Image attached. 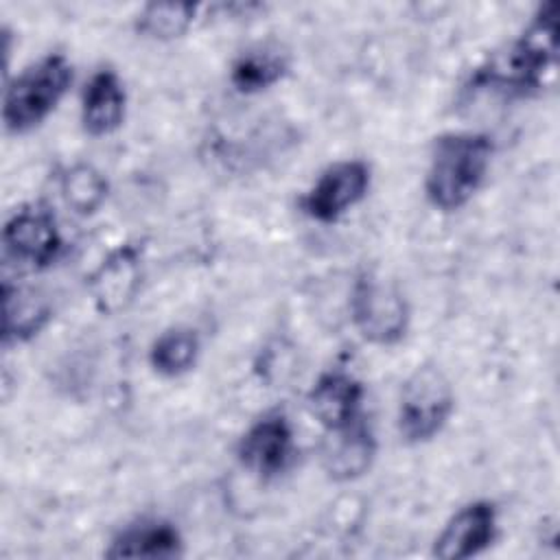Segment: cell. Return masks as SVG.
Instances as JSON below:
<instances>
[{
  "mask_svg": "<svg viewBox=\"0 0 560 560\" xmlns=\"http://www.w3.org/2000/svg\"><path fill=\"white\" fill-rule=\"evenodd\" d=\"M494 155V140L483 131H446L429 151L424 197L440 212L464 208L483 186Z\"/></svg>",
  "mask_w": 560,
  "mask_h": 560,
  "instance_id": "obj_1",
  "label": "cell"
},
{
  "mask_svg": "<svg viewBox=\"0 0 560 560\" xmlns=\"http://www.w3.org/2000/svg\"><path fill=\"white\" fill-rule=\"evenodd\" d=\"M556 2H545L518 37L472 77L475 85L527 96L547 85L558 59V13Z\"/></svg>",
  "mask_w": 560,
  "mask_h": 560,
  "instance_id": "obj_2",
  "label": "cell"
},
{
  "mask_svg": "<svg viewBox=\"0 0 560 560\" xmlns=\"http://www.w3.org/2000/svg\"><path fill=\"white\" fill-rule=\"evenodd\" d=\"M74 68L63 52H46L22 68L4 88L2 122L9 133H26L42 125L72 85Z\"/></svg>",
  "mask_w": 560,
  "mask_h": 560,
  "instance_id": "obj_3",
  "label": "cell"
},
{
  "mask_svg": "<svg viewBox=\"0 0 560 560\" xmlns=\"http://www.w3.org/2000/svg\"><path fill=\"white\" fill-rule=\"evenodd\" d=\"M348 311L354 330L368 343L381 348L400 343L411 322V308L398 282L374 269H361L354 276Z\"/></svg>",
  "mask_w": 560,
  "mask_h": 560,
  "instance_id": "obj_4",
  "label": "cell"
},
{
  "mask_svg": "<svg viewBox=\"0 0 560 560\" xmlns=\"http://www.w3.org/2000/svg\"><path fill=\"white\" fill-rule=\"evenodd\" d=\"M455 411V389L435 363L418 365L400 385L396 429L405 444H427L448 424Z\"/></svg>",
  "mask_w": 560,
  "mask_h": 560,
  "instance_id": "obj_5",
  "label": "cell"
},
{
  "mask_svg": "<svg viewBox=\"0 0 560 560\" xmlns=\"http://www.w3.org/2000/svg\"><path fill=\"white\" fill-rule=\"evenodd\" d=\"M295 431L282 409L258 416L238 438L236 462L256 479L271 481L287 472L295 459Z\"/></svg>",
  "mask_w": 560,
  "mask_h": 560,
  "instance_id": "obj_6",
  "label": "cell"
},
{
  "mask_svg": "<svg viewBox=\"0 0 560 560\" xmlns=\"http://www.w3.org/2000/svg\"><path fill=\"white\" fill-rule=\"evenodd\" d=\"M372 184V168L365 160H339L328 164L300 197L304 217L317 223H337L348 210L361 203Z\"/></svg>",
  "mask_w": 560,
  "mask_h": 560,
  "instance_id": "obj_7",
  "label": "cell"
},
{
  "mask_svg": "<svg viewBox=\"0 0 560 560\" xmlns=\"http://www.w3.org/2000/svg\"><path fill=\"white\" fill-rule=\"evenodd\" d=\"M4 254L31 269L50 267L66 247L52 210L44 203L18 208L2 228Z\"/></svg>",
  "mask_w": 560,
  "mask_h": 560,
  "instance_id": "obj_8",
  "label": "cell"
},
{
  "mask_svg": "<svg viewBox=\"0 0 560 560\" xmlns=\"http://www.w3.org/2000/svg\"><path fill=\"white\" fill-rule=\"evenodd\" d=\"M499 534V510L490 499H475L462 505L444 523L433 540L431 556L438 560H466L483 553Z\"/></svg>",
  "mask_w": 560,
  "mask_h": 560,
  "instance_id": "obj_9",
  "label": "cell"
},
{
  "mask_svg": "<svg viewBox=\"0 0 560 560\" xmlns=\"http://www.w3.org/2000/svg\"><path fill=\"white\" fill-rule=\"evenodd\" d=\"M96 311L114 315L133 302L142 282V249L136 243H120L85 278Z\"/></svg>",
  "mask_w": 560,
  "mask_h": 560,
  "instance_id": "obj_10",
  "label": "cell"
},
{
  "mask_svg": "<svg viewBox=\"0 0 560 560\" xmlns=\"http://www.w3.org/2000/svg\"><path fill=\"white\" fill-rule=\"evenodd\" d=\"M365 385L350 370L335 365L324 370L306 392L308 413L326 429H339L361 418Z\"/></svg>",
  "mask_w": 560,
  "mask_h": 560,
  "instance_id": "obj_11",
  "label": "cell"
},
{
  "mask_svg": "<svg viewBox=\"0 0 560 560\" xmlns=\"http://www.w3.org/2000/svg\"><path fill=\"white\" fill-rule=\"evenodd\" d=\"M376 459V438L370 424L361 418L346 427L326 431L319 446V464L332 481H354L363 477Z\"/></svg>",
  "mask_w": 560,
  "mask_h": 560,
  "instance_id": "obj_12",
  "label": "cell"
},
{
  "mask_svg": "<svg viewBox=\"0 0 560 560\" xmlns=\"http://www.w3.org/2000/svg\"><path fill=\"white\" fill-rule=\"evenodd\" d=\"M184 553V536L179 527L160 516H140L120 527L107 549L103 551L109 560L120 558H147V560H171Z\"/></svg>",
  "mask_w": 560,
  "mask_h": 560,
  "instance_id": "obj_13",
  "label": "cell"
},
{
  "mask_svg": "<svg viewBox=\"0 0 560 560\" xmlns=\"http://www.w3.org/2000/svg\"><path fill=\"white\" fill-rule=\"evenodd\" d=\"M127 114V90L120 74L105 66L90 74L81 92V127L92 138L120 129Z\"/></svg>",
  "mask_w": 560,
  "mask_h": 560,
  "instance_id": "obj_14",
  "label": "cell"
},
{
  "mask_svg": "<svg viewBox=\"0 0 560 560\" xmlns=\"http://www.w3.org/2000/svg\"><path fill=\"white\" fill-rule=\"evenodd\" d=\"M52 317L50 300L35 287L2 282V343H24L37 337Z\"/></svg>",
  "mask_w": 560,
  "mask_h": 560,
  "instance_id": "obj_15",
  "label": "cell"
},
{
  "mask_svg": "<svg viewBox=\"0 0 560 560\" xmlns=\"http://www.w3.org/2000/svg\"><path fill=\"white\" fill-rule=\"evenodd\" d=\"M291 68L289 52L276 44L243 50L230 66V83L241 94H260L280 83Z\"/></svg>",
  "mask_w": 560,
  "mask_h": 560,
  "instance_id": "obj_16",
  "label": "cell"
},
{
  "mask_svg": "<svg viewBox=\"0 0 560 560\" xmlns=\"http://www.w3.org/2000/svg\"><path fill=\"white\" fill-rule=\"evenodd\" d=\"M201 339L190 326H171L149 346V365L164 378H177L190 372L199 359Z\"/></svg>",
  "mask_w": 560,
  "mask_h": 560,
  "instance_id": "obj_17",
  "label": "cell"
},
{
  "mask_svg": "<svg viewBox=\"0 0 560 560\" xmlns=\"http://www.w3.org/2000/svg\"><path fill=\"white\" fill-rule=\"evenodd\" d=\"M197 11L199 7L190 2H149L138 11L133 26L142 37L171 42L192 26Z\"/></svg>",
  "mask_w": 560,
  "mask_h": 560,
  "instance_id": "obj_18",
  "label": "cell"
},
{
  "mask_svg": "<svg viewBox=\"0 0 560 560\" xmlns=\"http://www.w3.org/2000/svg\"><path fill=\"white\" fill-rule=\"evenodd\" d=\"M107 179L92 164H72L61 175V195L72 212L81 217L94 214L107 199Z\"/></svg>",
  "mask_w": 560,
  "mask_h": 560,
  "instance_id": "obj_19",
  "label": "cell"
}]
</instances>
